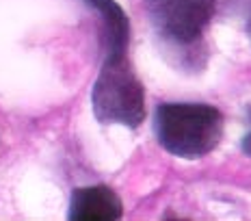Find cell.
Returning <instances> with one entry per match:
<instances>
[{
	"instance_id": "cell-1",
	"label": "cell",
	"mask_w": 251,
	"mask_h": 221,
	"mask_svg": "<svg viewBox=\"0 0 251 221\" xmlns=\"http://www.w3.org/2000/svg\"><path fill=\"white\" fill-rule=\"evenodd\" d=\"M154 133L169 154L180 159H201L221 141L223 115L210 104L165 102L156 107Z\"/></svg>"
},
{
	"instance_id": "cell-2",
	"label": "cell",
	"mask_w": 251,
	"mask_h": 221,
	"mask_svg": "<svg viewBox=\"0 0 251 221\" xmlns=\"http://www.w3.org/2000/svg\"><path fill=\"white\" fill-rule=\"evenodd\" d=\"M93 115L102 124L139 128L145 119V89L126 56L104 59L91 91Z\"/></svg>"
},
{
	"instance_id": "cell-3",
	"label": "cell",
	"mask_w": 251,
	"mask_h": 221,
	"mask_svg": "<svg viewBox=\"0 0 251 221\" xmlns=\"http://www.w3.org/2000/svg\"><path fill=\"white\" fill-rule=\"evenodd\" d=\"M217 0H145L151 24L174 50H195L201 44Z\"/></svg>"
},
{
	"instance_id": "cell-4",
	"label": "cell",
	"mask_w": 251,
	"mask_h": 221,
	"mask_svg": "<svg viewBox=\"0 0 251 221\" xmlns=\"http://www.w3.org/2000/svg\"><path fill=\"white\" fill-rule=\"evenodd\" d=\"M124 215L119 195L106 184L82 187L72 193L67 219L70 221H117Z\"/></svg>"
},
{
	"instance_id": "cell-5",
	"label": "cell",
	"mask_w": 251,
	"mask_h": 221,
	"mask_svg": "<svg viewBox=\"0 0 251 221\" xmlns=\"http://www.w3.org/2000/svg\"><path fill=\"white\" fill-rule=\"evenodd\" d=\"M100 20V46L104 59L126 56L130 44L128 15L115 0H82Z\"/></svg>"
},
{
	"instance_id": "cell-6",
	"label": "cell",
	"mask_w": 251,
	"mask_h": 221,
	"mask_svg": "<svg viewBox=\"0 0 251 221\" xmlns=\"http://www.w3.org/2000/svg\"><path fill=\"white\" fill-rule=\"evenodd\" d=\"M243 152L247 156H251V110H249V130H247V135L243 137Z\"/></svg>"
},
{
	"instance_id": "cell-7",
	"label": "cell",
	"mask_w": 251,
	"mask_h": 221,
	"mask_svg": "<svg viewBox=\"0 0 251 221\" xmlns=\"http://www.w3.org/2000/svg\"><path fill=\"white\" fill-rule=\"evenodd\" d=\"M247 30H249V37H251V11H249V20H247Z\"/></svg>"
}]
</instances>
